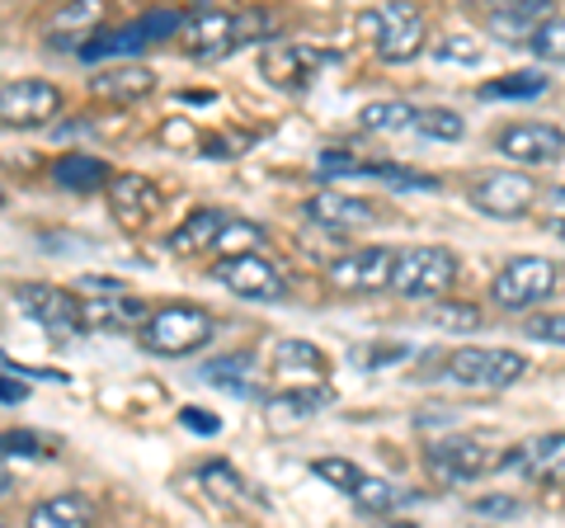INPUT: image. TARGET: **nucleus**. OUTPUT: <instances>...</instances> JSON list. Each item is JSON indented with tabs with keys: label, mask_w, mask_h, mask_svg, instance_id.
<instances>
[{
	"label": "nucleus",
	"mask_w": 565,
	"mask_h": 528,
	"mask_svg": "<svg viewBox=\"0 0 565 528\" xmlns=\"http://www.w3.org/2000/svg\"><path fill=\"white\" fill-rule=\"evenodd\" d=\"M212 330H217L212 311L193 307V303H170L147 316L137 340H141V349H151V355H161V359H184L212 340Z\"/></svg>",
	"instance_id": "1"
},
{
	"label": "nucleus",
	"mask_w": 565,
	"mask_h": 528,
	"mask_svg": "<svg viewBox=\"0 0 565 528\" xmlns=\"http://www.w3.org/2000/svg\"><path fill=\"white\" fill-rule=\"evenodd\" d=\"M527 373V359L519 349H486V345H462L444 359V382L476 387V392H504Z\"/></svg>",
	"instance_id": "2"
},
{
	"label": "nucleus",
	"mask_w": 565,
	"mask_h": 528,
	"mask_svg": "<svg viewBox=\"0 0 565 528\" xmlns=\"http://www.w3.org/2000/svg\"><path fill=\"white\" fill-rule=\"evenodd\" d=\"M462 260L448 245H405L396 251V270H392V288L401 297H444L457 284Z\"/></svg>",
	"instance_id": "3"
},
{
	"label": "nucleus",
	"mask_w": 565,
	"mask_h": 528,
	"mask_svg": "<svg viewBox=\"0 0 565 528\" xmlns=\"http://www.w3.org/2000/svg\"><path fill=\"white\" fill-rule=\"evenodd\" d=\"M359 29L373 39L382 62H415L424 52V43H429V33H424V14L415 6H377V10L363 14Z\"/></svg>",
	"instance_id": "4"
},
{
	"label": "nucleus",
	"mask_w": 565,
	"mask_h": 528,
	"mask_svg": "<svg viewBox=\"0 0 565 528\" xmlns=\"http://www.w3.org/2000/svg\"><path fill=\"white\" fill-rule=\"evenodd\" d=\"M556 284H561V274H556V264L546 255H514L500 274H494L490 297L504 311H523V307L546 303V297L556 293Z\"/></svg>",
	"instance_id": "5"
},
{
	"label": "nucleus",
	"mask_w": 565,
	"mask_h": 528,
	"mask_svg": "<svg viewBox=\"0 0 565 528\" xmlns=\"http://www.w3.org/2000/svg\"><path fill=\"white\" fill-rule=\"evenodd\" d=\"M467 199H471L476 213L514 222L523 213H533L537 180L533 175H523V170H486V175H476V180L467 184Z\"/></svg>",
	"instance_id": "6"
},
{
	"label": "nucleus",
	"mask_w": 565,
	"mask_h": 528,
	"mask_svg": "<svg viewBox=\"0 0 565 528\" xmlns=\"http://www.w3.org/2000/svg\"><path fill=\"white\" fill-rule=\"evenodd\" d=\"M14 303H20V311L29 321H39L52 340L71 345V340L85 336V307L76 303V293L47 288V284H20L14 288Z\"/></svg>",
	"instance_id": "7"
},
{
	"label": "nucleus",
	"mask_w": 565,
	"mask_h": 528,
	"mask_svg": "<svg viewBox=\"0 0 565 528\" xmlns=\"http://www.w3.org/2000/svg\"><path fill=\"white\" fill-rule=\"evenodd\" d=\"M424 463H429V472H434L438 482L462 486V482H476V477H486V472L500 467V453H490L486 439L452 434V439H438Z\"/></svg>",
	"instance_id": "8"
},
{
	"label": "nucleus",
	"mask_w": 565,
	"mask_h": 528,
	"mask_svg": "<svg viewBox=\"0 0 565 528\" xmlns=\"http://www.w3.org/2000/svg\"><path fill=\"white\" fill-rule=\"evenodd\" d=\"M62 109V91L52 81L39 76H20L0 85V123L6 128H43Z\"/></svg>",
	"instance_id": "9"
},
{
	"label": "nucleus",
	"mask_w": 565,
	"mask_h": 528,
	"mask_svg": "<svg viewBox=\"0 0 565 528\" xmlns=\"http://www.w3.org/2000/svg\"><path fill=\"white\" fill-rule=\"evenodd\" d=\"M500 467L519 472V477L533 486H565V434L552 430V434L523 439V444L500 453Z\"/></svg>",
	"instance_id": "10"
},
{
	"label": "nucleus",
	"mask_w": 565,
	"mask_h": 528,
	"mask_svg": "<svg viewBox=\"0 0 565 528\" xmlns=\"http://www.w3.org/2000/svg\"><path fill=\"white\" fill-rule=\"evenodd\" d=\"M212 278L226 288V293H236V297H255V303H274V297H282V270L274 260H264V255H222L217 264H212Z\"/></svg>",
	"instance_id": "11"
},
{
	"label": "nucleus",
	"mask_w": 565,
	"mask_h": 528,
	"mask_svg": "<svg viewBox=\"0 0 565 528\" xmlns=\"http://www.w3.org/2000/svg\"><path fill=\"white\" fill-rule=\"evenodd\" d=\"M180 24H184V14H174V10L141 14V20L128 24V29H114V33H104V39H90V43L81 47V57H85V62H99V57H132V52L161 43V39H170V33H180Z\"/></svg>",
	"instance_id": "12"
},
{
	"label": "nucleus",
	"mask_w": 565,
	"mask_h": 528,
	"mask_svg": "<svg viewBox=\"0 0 565 528\" xmlns=\"http://www.w3.org/2000/svg\"><path fill=\"white\" fill-rule=\"evenodd\" d=\"M392 270H396L392 245H363V251L330 260L326 278L344 293H377V288H392Z\"/></svg>",
	"instance_id": "13"
},
{
	"label": "nucleus",
	"mask_w": 565,
	"mask_h": 528,
	"mask_svg": "<svg viewBox=\"0 0 565 528\" xmlns=\"http://www.w3.org/2000/svg\"><path fill=\"white\" fill-rule=\"evenodd\" d=\"M326 62H330L326 52H316L307 43H264V52H259V72H264V81H274L278 91H307V85L321 76Z\"/></svg>",
	"instance_id": "14"
},
{
	"label": "nucleus",
	"mask_w": 565,
	"mask_h": 528,
	"mask_svg": "<svg viewBox=\"0 0 565 528\" xmlns=\"http://www.w3.org/2000/svg\"><path fill=\"white\" fill-rule=\"evenodd\" d=\"M494 147L519 166H552L565 156V128H556V123H514V128L494 137Z\"/></svg>",
	"instance_id": "15"
},
{
	"label": "nucleus",
	"mask_w": 565,
	"mask_h": 528,
	"mask_svg": "<svg viewBox=\"0 0 565 528\" xmlns=\"http://www.w3.org/2000/svg\"><path fill=\"white\" fill-rule=\"evenodd\" d=\"M307 218L321 222L326 232H359V226L377 222V203L359 199V193H316L307 203Z\"/></svg>",
	"instance_id": "16"
},
{
	"label": "nucleus",
	"mask_w": 565,
	"mask_h": 528,
	"mask_svg": "<svg viewBox=\"0 0 565 528\" xmlns=\"http://www.w3.org/2000/svg\"><path fill=\"white\" fill-rule=\"evenodd\" d=\"M184 47L193 52V57H217V52L232 47V39L245 29V20H236V14H226V10H193L184 14Z\"/></svg>",
	"instance_id": "17"
},
{
	"label": "nucleus",
	"mask_w": 565,
	"mask_h": 528,
	"mask_svg": "<svg viewBox=\"0 0 565 528\" xmlns=\"http://www.w3.org/2000/svg\"><path fill=\"white\" fill-rule=\"evenodd\" d=\"M334 401L330 387H292V392H282V397H269L264 401V415H269V425L282 430V425H307V420H316L326 406Z\"/></svg>",
	"instance_id": "18"
},
{
	"label": "nucleus",
	"mask_w": 565,
	"mask_h": 528,
	"mask_svg": "<svg viewBox=\"0 0 565 528\" xmlns=\"http://www.w3.org/2000/svg\"><path fill=\"white\" fill-rule=\"evenodd\" d=\"M24 528H95V505L81 490H62V496H47L33 505Z\"/></svg>",
	"instance_id": "19"
},
{
	"label": "nucleus",
	"mask_w": 565,
	"mask_h": 528,
	"mask_svg": "<svg viewBox=\"0 0 565 528\" xmlns=\"http://www.w3.org/2000/svg\"><path fill=\"white\" fill-rule=\"evenodd\" d=\"M542 20H552L546 0H519V6H494L486 14V29L494 33V39H504V43H527Z\"/></svg>",
	"instance_id": "20"
},
{
	"label": "nucleus",
	"mask_w": 565,
	"mask_h": 528,
	"mask_svg": "<svg viewBox=\"0 0 565 528\" xmlns=\"http://www.w3.org/2000/svg\"><path fill=\"white\" fill-rule=\"evenodd\" d=\"M81 307H85V330H141L151 316L137 297H122V293L114 303H99L95 297V303H81Z\"/></svg>",
	"instance_id": "21"
},
{
	"label": "nucleus",
	"mask_w": 565,
	"mask_h": 528,
	"mask_svg": "<svg viewBox=\"0 0 565 528\" xmlns=\"http://www.w3.org/2000/svg\"><path fill=\"white\" fill-rule=\"evenodd\" d=\"M52 180H57L66 193H95L104 180H109V166L95 161V156H66L52 170Z\"/></svg>",
	"instance_id": "22"
},
{
	"label": "nucleus",
	"mask_w": 565,
	"mask_h": 528,
	"mask_svg": "<svg viewBox=\"0 0 565 528\" xmlns=\"http://www.w3.org/2000/svg\"><path fill=\"white\" fill-rule=\"evenodd\" d=\"M222 226H226V213H193L180 232L170 236V251L174 255H193V251H207V245H217L222 236Z\"/></svg>",
	"instance_id": "23"
},
{
	"label": "nucleus",
	"mask_w": 565,
	"mask_h": 528,
	"mask_svg": "<svg viewBox=\"0 0 565 528\" xmlns=\"http://www.w3.org/2000/svg\"><path fill=\"white\" fill-rule=\"evenodd\" d=\"M415 104H405V99H377V104H367V109L359 114V123L367 133H411L415 128Z\"/></svg>",
	"instance_id": "24"
},
{
	"label": "nucleus",
	"mask_w": 565,
	"mask_h": 528,
	"mask_svg": "<svg viewBox=\"0 0 565 528\" xmlns=\"http://www.w3.org/2000/svg\"><path fill=\"white\" fill-rule=\"evenodd\" d=\"M274 363H278L282 378H288V373H316V378H326V355L316 345H307V340H278Z\"/></svg>",
	"instance_id": "25"
},
{
	"label": "nucleus",
	"mask_w": 565,
	"mask_h": 528,
	"mask_svg": "<svg viewBox=\"0 0 565 528\" xmlns=\"http://www.w3.org/2000/svg\"><path fill=\"white\" fill-rule=\"evenodd\" d=\"M546 72H509V76H500V81H490V85H481V99H537V95H546Z\"/></svg>",
	"instance_id": "26"
},
{
	"label": "nucleus",
	"mask_w": 565,
	"mask_h": 528,
	"mask_svg": "<svg viewBox=\"0 0 565 528\" xmlns=\"http://www.w3.org/2000/svg\"><path fill=\"white\" fill-rule=\"evenodd\" d=\"M349 500L359 505L363 515H392V509L401 505V490H396L392 482H386V477H367V472H363L359 486L349 490Z\"/></svg>",
	"instance_id": "27"
},
{
	"label": "nucleus",
	"mask_w": 565,
	"mask_h": 528,
	"mask_svg": "<svg viewBox=\"0 0 565 528\" xmlns=\"http://www.w3.org/2000/svg\"><path fill=\"white\" fill-rule=\"evenodd\" d=\"M424 321L438 326V330H457V336H467V330H481L486 316L476 311L471 303H434L429 311H424Z\"/></svg>",
	"instance_id": "28"
},
{
	"label": "nucleus",
	"mask_w": 565,
	"mask_h": 528,
	"mask_svg": "<svg viewBox=\"0 0 565 528\" xmlns=\"http://www.w3.org/2000/svg\"><path fill=\"white\" fill-rule=\"evenodd\" d=\"M156 85V76L147 72V66H118V72H104L95 81L99 95H147Z\"/></svg>",
	"instance_id": "29"
},
{
	"label": "nucleus",
	"mask_w": 565,
	"mask_h": 528,
	"mask_svg": "<svg viewBox=\"0 0 565 528\" xmlns=\"http://www.w3.org/2000/svg\"><path fill=\"white\" fill-rule=\"evenodd\" d=\"M527 47H533L542 62H565V14H552V20H542V24L533 29V39H527Z\"/></svg>",
	"instance_id": "30"
},
{
	"label": "nucleus",
	"mask_w": 565,
	"mask_h": 528,
	"mask_svg": "<svg viewBox=\"0 0 565 528\" xmlns=\"http://www.w3.org/2000/svg\"><path fill=\"white\" fill-rule=\"evenodd\" d=\"M415 128H419L424 137H434V142H457V137L467 133V123L457 118L452 109H419V114H415Z\"/></svg>",
	"instance_id": "31"
},
{
	"label": "nucleus",
	"mask_w": 565,
	"mask_h": 528,
	"mask_svg": "<svg viewBox=\"0 0 565 528\" xmlns=\"http://www.w3.org/2000/svg\"><path fill=\"white\" fill-rule=\"evenodd\" d=\"M311 477H321V482H330V486H340L344 496H349V490L359 486L363 472H359V463H349V457H316V463H311Z\"/></svg>",
	"instance_id": "32"
},
{
	"label": "nucleus",
	"mask_w": 565,
	"mask_h": 528,
	"mask_svg": "<svg viewBox=\"0 0 565 528\" xmlns=\"http://www.w3.org/2000/svg\"><path fill=\"white\" fill-rule=\"evenodd\" d=\"M245 373H250V355H236V359H212L203 368V378L207 382H217V387H232V392L245 397Z\"/></svg>",
	"instance_id": "33"
},
{
	"label": "nucleus",
	"mask_w": 565,
	"mask_h": 528,
	"mask_svg": "<svg viewBox=\"0 0 565 528\" xmlns=\"http://www.w3.org/2000/svg\"><path fill=\"white\" fill-rule=\"evenodd\" d=\"M527 336H533V340H546V345H561V349H565V311L533 316V321H527Z\"/></svg>",
	"instance_id": "34"
},
{
	"label": "nucleus",
	"mask_w": 565,
	"mask_h": 528,
	"mask_svg": "<svg viewBox=\"0 0 565 528\" xmlns=\"http://www.w3.org/2000/svg\"><path fill=\"white\" fill-rule=\"evenodd\" d=\"M0 453H29V457H47V444L39 434H29V430H20V434H0Z\"/></svg>",
	"instance_id": "35"
},
{
	"label": "nucleus",
	"mask_w": 565,
	"mask_h": 528,
	"mask_svg": "<svg viewBox=\"0 0 565 528\" xmlns=\"http://www.w3.org/2000/svg\"><path fill=\"white\" fill-rule=\"evenodd\" d=\"M434 57H438V62H462V66H476V62H481V47H471L467 39H444V43L434 47Z\"/></svg>",
	"instance_id": "36"
},
{
	"label": "nucleus",
	"mask_w": 565,
	"mask_h": 528,
	"mask_svg": "<svg viewBox=\"0 0 565 528\" xmlns=\"http://www.w3.org/2000/svg\"><path fill=\"white\" fill-rule=\"evenodd\" d=\"M180 420H184V430H193V434H222V420L212 411H203V406H184Z\"/></svg>",
	"instance_id": "37"
},
{
	"label": "nucleus",
	"mask_w": 565,
	"mask_h": 528,
	"mask_svg": "<svg viewBox=\"0 0 565 528\" xmlns=\"http://www.w3.org/2000/svg\"><path fill=\"white\" fill-rule=\"evenodd\" d=\"M476 515H494V519H514V515H519V500H509V496H481V500H476Z\"/></svg>",
	"instance_id": "38"
},
{
	"label": "nucleus",
	"mask_w": 565,
	"mask_h": 528,
	"mask_svg": "<svg viewBox=\"0 0 565 528\" xmlns=\"http://www.w3.org/2000/svg\"><path fill=\"white\" fill-rule=\"evenodd\" d=\"M29 397V387L20 382V387H14V378H0V401H10V406H14V401H24Z\"/></svg>",
	"instance_id": "39"
},
{
	"label": "nucleus",
	"mask_w": 565,
	"mask_h": 528,
	"mask_svg": "<svg viewBox=\"0 0 565 528\" xmlns=\"http://www.w3.org/2000/svg\"><path fill=\"white\" fill-rule=\"evenodd\" d=\"M10 486H14V477H10V467H6V463H0V500H6V496H10Z\"/></svg>",
	"instance_id": "40"
},
{
	"label": "nucleus",
	"mask_w": 565,
	"mask_h": 528,
	"mask_svg": "<svg viewBox=\"0 0 565 528\" xmlns=\"http://www.w3.org/2000/svg\"><path fill=\"white\" fill-rule=\"evenodd\" d=\"M546 232H552L556 241H565V213H561V218H552V226H546Z\"/></svg>",
	"instance_id": "41"
},
{
	"label": "nucleus",
	"mask_w": 565,
	"mask_h": 528,
	"mask_svg": "<svg viewBox=\"0 0 565 528\" xmlns=\"http://www.w3.org/2000/svg\"><path fill=\"white\" fill-rule=\"evenodd\" d=\"M392 528H415V524H392Z\"/></svg>",
	"instance_id": "42"
},
{
	"label": "nucleus",
	"mask_w": 565,
	"mask_h": 528,
	"mask_svg": "<svg viewBox=\"0 0 565 528\" xmlns=\"http://www.w3.org/2000/svg\"><path fill=\"white\" fill-rule=\"evenodd\" d=\"M0 208H6V193H0Z\"/></svg>",
	"instance_id": "43"
},
{
	"label": "nucleus",
	"mask_w": 565,
	"mask_h": 528,
	"mask_svg": "<svg viewBox=\"0 0 565 528\" xmlns=\"http://www.w3.org/2000/svg\"><path fill=\"white\" fill-rule=\"evenodd\" d=\"M0 528H10V524H0Z\"/></svg>",
	"instance_id": "44"
}]
</instances>
